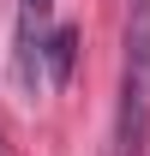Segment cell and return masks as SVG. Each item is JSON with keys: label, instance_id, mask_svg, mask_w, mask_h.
<instances>
[{"label": "cell", "instance_id": "cell-3", "mask_svg": "<svg viewBox=\"0 0 150 156\" xmlns=\"http://www.w3.org/2000/svg\"><path fill=\"white\" fill-rule=\"evenodd\" d=\"M72 60H78V30L72 24H54L48 30V48H42V90H60L72 78Z\"/></svg>", "mask_w": 150, "mask_h": 156}, {"label": "cell", "instance_id": "cell-1", "mask_svg": "<svg viewBox=\"0 0 150 156\" xmlns=\"http://www.w3.org/2000/svg\"><path fill=\"white\" fill-rule=\"evenodd\" d=\"M144 144H150V0H126V60H120L114 156H144Z\"/></svg>", "mask_w": 150, "mask_h": 156}, {"label": "cell", "instance_id": "cell-2", "mask_svg": "<svg viewBox=\"0 0 150 156\" xmlns=\"http://www.w3.org/2000/svg\"><path fill=\"white\" fill-rule=\"evenodd\" d=\"M54 30V0H18V84L42 90V48Z\"/></svg>", "mask_w": 150, "mask_h": 156}]
</instances>
